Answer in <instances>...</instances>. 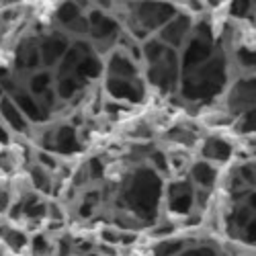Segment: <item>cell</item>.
<instances>
[{
    "mask_svg": "<svg viewBox=\"0 0 256 256\" xmlns=\"http://www.w3.org/2000/svg\"><path fill=\"white\" fill-rule=\"evenodd\" d=\"M148 160H150V168L154 170L156 174H166L168 172V154L162 150H152L148 154Z\"/></svg>",
    "mask_w": 256,
    "mask_h": 256,
    "instance_id": "cell-29",
    "label": "cell"
},
{
    "mask_svg": "<svg viewBox=\"0 0 256 256\" xmlns=\"http://www.w3.org/2000/svg\"><path fill=\"white\" fill-rule=\"evenodd\" d=\"M16 64H18V68L23 66V70H37L41 64L39 44H35V41H25V44L18 48Z\"/></svg>",
    "mask_w": 256,
    "mask_h": 256,
    "instance_id": "cell-18",
    "label": "cell"
},
{
    "mask_svg": "<svg viewBox=\"0 0 256 256\" xmlns=\"http://www.w3.org/2000/svg\"><path fill=\"white\" fill-rule=\"evenodd\" d=\"M82 256H100V254H96V252H90V254H82Z\"/></svg>",
    "mask_w": 256,
    "mask_h": 256,
    "instance_id": "cell-36",
    "label": "cell"
},
{
    "mask_svg": "<svg viewBox=\"0 0 256 256\" xmlns=\"http://www.w3.org/2000/svg\"><path fill=\"white\" fill-rule=\"evenodd\" d=\"M106 78H119V80H134L140 78V68L138 62L127 54L125 50H117L111 54L109 62H106Z\"/></svg>",
    "mask_w": 256,
    "mask_h": 256,
    "instance_id": "cell-12",
    "label": "cell"
},
{
    "mask_svg": "<svg viewBox=\"0 0 256 256\" xmlns=\"http://www.w3.org/2000/svg\"><path fill=\"white\" fill-rule=\"evenodd\" d=\"M82 88H84V82H80L74 74L62 76V78H58V84H56V96H60L62 100H70Z\"/></svg>",
    "mask_w": 256,
    "mask_h": 256,
    "instance_id": "cell-24",
    "label": "cell"
},
{
    "mask_svg": "<svg viewBox=\"0 0 256 256\" xmlns=\"http://www.w3.org/2000/svg\"><path fill=\"white\" fill-rule=\"evenodd\" d=\"M254 12H256V8H254Z\"/></svg>",
    "mask_w": 256,
    "mask_h": 256,
    "instance_id": "cell-39",
    "label": "cell"
},
{
    "mask_svg": "<svg viewBox=\"0 0 256 256\" xmlns=\"http://www.w3.org/2000/svg\"><path fill=\"white\" fill-rule=\"evenodd\" d=\"M52 82H54V76L50 70H41V72H35L31 74L29 78V84H27V92L33 94L35 98L44 96L46 92L52 90Z\"/></svg>",
    "mask_w": 256,
    "mask_h": 256,
    "instance_id": "cell-21",
    "label": "cell"
},
{
    "mask_svg": "<svg viewBox=\"0 0 256 256\" xmlns=\"http://www.w3.org/2000/svg\"><path fill=\"white\" fill-rule=\"evenodd\" d=\"M0 121L16 134H29V130H31V123L27 121V117L20 113V109L14 104V100L6 94L2 96V100H0Z\"/></svg>",
    "mask_w": 256,
    "mask_h": 256,
    "instance_id": "cell-15",
    "label": "cell"
},
{
    "mask_svg": "<svg viewBox=\"0 0 256 256\" xmlns=\"http://www.w3.org/2000/svg\"><path fill=\"white\" fill-rule=\"evenodd\" d=\"M6 142H8V132H6L4 123L0 121V144H6Z\"/></svg>",
    "mask_w": 256,
    "mask_h": 256,
    "instance_id": "cell-35",
    "label": "cell"
},
{
    "mask_svg": "<svg viewBox=\"0 0 256 256\" xmlns=\"http://www.w3.org/2000/svg\"><path fill=\"white\" fill-rule=\"evenodd\" d=\"M184 248H186V240L184 238H166V240H160L152 248L150 256H178Z\"/></svg>",
    "mask_w": 256,
    "mask_h": 256,
    "instance_id": "cell-26",
    "label": "cell"
},
{
    "mask_svg": "<svg viewBox=\"0 0 256 256\" xmlns=\"http://www.w3.org/2000/svg\"><path fill=\"white\" fill-rule=\"evenodd\" d=\"M70 50V37L64 31H54L44 37V41L39 44V54H41V64L46 68H54V64L62 62V58L66 56Z\"/></svg>",
    "mask_w": 256,
    "mask_h": 256,
    "instance_id": "cell-11",
    "label": "cell"
},
{
    "mask_svg": "<svg viewBox=\"0 0 256 256\" xmlns=\"http://www.w3.org/2000/svg\"><path fill=\"white\" fill-rule=\"evenodd\" d=\"M48 150L54 154H64V156H70L74 152H80V140H78V134L74 127L70 125H62L58 127L56 132L50 134V142L46 144Z\"/></svg>",
    "mask_w": 256,
    "mask_h": 256,
    "instance_id": "cell-13",
    "label": "cell"
},
{
    "mask_svg": "<svg viewBox=\"0 0 256 256\" xmlns=\"http://www.w3.org/2000/svg\"><path fill=\"white\" fill-rule=\"evenodd\" d=\"M106 94L117 102H132L140 104L146 98V86L140 78L134 80H119V78H106L104 82Z\"/></svg>",
    "mask_w": 256,
    "mask_h": 256,
    "instance_id": "cell-9",
    "label": "cell"
},
{
    "mask_svg": "<svg viewBox=\"0 0 256 256\" xmlns=\"http://www.w3.org/2000/svg\"><path fill=\"white\" fill-rule=\"evenodd\" d=\"M244 244H252V246H256V218L240 232V236H238Z\"/></svg>",
    "mask_w": 256,
    "mask_h": 256,
    "instance_id": "cell-34",
    "label": "cell"
},
{
    "mask_svg": "<svg viewBox=\"0 0 256 256\" xmlns=\"http://www.w3.org/2000/svg\"><path fill=\"white\" fill-rule=\"evenodd\" d=\"M193 27H195V20H193V14L190 12H176V16L170 20V23H166L160 31H158V39L162 41V44L170 50H182L186 46V41L190 39V35H193Z\"/></svg>",
    "mask_w": 256,
    "mask_h": 256,
    "instance_id": "cell-7",
    "label": "cell"
},
{
    "mask_svg": "<svg viewBox=\"0 0 256 256\" xmlns=\"http://www.w3.org/2000/svg\"><path fill=\"white\" fill-rule=\"evenodd\" d=\"M164 199L162 176L156 174L150 166H140L121 190V203L142 224L156 216L158 205Z\"/></svg>",
    "mask_w": 256,
    "mask_h": 256,
    "instance_id": "cell-1",
    "label": "cell"
},
{
    "mask_svg": "<svg viewBox=\"0 0 256 256\" xmlns=\"http://www.w3.org/2000/svg\"><path fill=\"white\" fill-rule=\"evenodd\" d=\"M164 201L170 216L184 220L195 211V186L184 178L170 180L164 186Z\"/></svg>",
    "mask_w": 256,
    "mask_h": 256,
    "instance_id": "cell-5",
    "label": "cell"
},
{
    "mask_svg": "<svg viewBox=\"0 0 256 256\" xmlns=\"http://www.w3.org/2000/svg\"><path fill=\"white\" fill-rule=\"evenodd\" d=\"M234 152H236L234 146L222 136H207L205 140H201V148H199L201 160L213 166L228 164L234 158Z\"/></svg>",
    "mask_w": 256,
    "mask_h": 256,
    "instance_id": "cell-10",
    "label": "cell"
},
{
    "mask_svg": "<svg viewBox=\"0 0 256 256\" xmlns=\"http://www.w3.org/2000/svg\"><path fill=\"white\" fill-rule=\"evenodd\" d=\"M254 220V213L250 211V207L244 203V199H240L236 205H234L232 213H230V230L236 228L238 232V236H240V232Z\"/></svg>",
    "mask_w": 256,
    "mask_h": 256,
    "instance_id": "cell-22",
    "label": "cell"
},
{
    "mask_svg": "<svg viewBox=\"0 0 256 256\" xmlns=\"http://www.w3.org/2000/svg\"><path fill=\"white\" fill-rule=\"evenodd\" d=\"M2 96H4V90H2V86H0V100H2Z\"/></svg>",
    "mask_w": 256,
    "mask_h": 256,
    "instance_id": "cell-37",
    "label": "cell"
},
{
    "mask_svg": "<svg viewBox=\"0 0 256 256\" xmlns=\"http://www.w3.org/2000/svg\"><path fill=\"white\" fill-rule=\"evenodd\" d=\"M31 178H33V184L39 190H44V193H50V190H52V172H48V170L41 168L39 164H33Z\"/></svg>",
    "mask_w": 256,
    "mask_h": 256,
    "instance_id": "cell-28",
    "label": "cell"
},
{
    "mask_svg": "<svg viewBox=\"0 0 256 256\" xmlns=\"http://www.w3.org/2000/svg\"><path fill=\"white\" fill-rule=\"evenodd\" d=\"M166 140L170 144H174L178 148H193L199 144V136L197 132H193L190 127H184V125H178V127H172V130L166 132Z\"/></svg>",
    "mask_w": 256,
    "mask_h": 256,
    "instance_id": "cell-19",
    "label": "cell"
},
{
    "mask_svg": "<svg viewBox=\"0 0 256 256\" xmlns=\"http://www.w3.org/2000/svg\"><path fill=\"white\" fill-rule=\"evenodd\" d=\"M84 16V12H82V8H80V4H76V2H66V4H60L58 8H56V20L64 27V29H70L74 23H78V20Z\"/></svg>",
    "mask_w": 256,
    "mask_h": 256,
    "instance_id": "cell-20",
    "label": "cell"
},
{
    "mask_svg": "<svg viewBox=\"0 0 256 256\" xmlns=\"http://www.w3.org/2000/svg\"><path fill=\"white\" fill-rule=\"evenodd\" d=\"M234 62L238 64V68L244 70L246 76H254L256 74V48H236L234 52Z\"/></svg>",
    "mask_w": 256,
    "mask_h": 256,
    "instance_id": "cell-23",
    "label": "cell"
},
{
    "mask_svg": "<svg viewBox=\"0 0 256 256\" xmlns=\"http://www.w3.org/2000/svg\"><path fill=\"white\" fill-rule=\"evenodd\" d=\"M254 186H256V178H254Z\"/></svg>",
    "mask_w": 256,
    "mask_h": 256,
    "instance_id": "cell-38",
    "label": "cell"
},
{
    "mask_svg": "<svg viewBox=\"0 0 256 256\" xmlns=\"http://www.w3.org/2000/svg\"><path fill=\"white\" fill-rule=\"evenodd\" d=\"M218 178H220L218 166H213L209 162L197 160L188 168V180L197 190H211L213 186L218 184Z\"/></svg>",
    "mask_w": 256,
    "mask_h": 256,
    "instance_id": "cell-14",
    "label": "cell"
},
{
    "mask_svg": "<svg viewBox=\"0 0 256 256\" xmlns=\"http://www.w3.org/2000/svg\"><path fill=\"white\" fill-rule=\"evenodd\" d=\"M84 168H86V174H88V178H90V180L102 178V174H104V164H102L98 158H90V160H88V164L84 166Z\"/></svg>",
    "mask_w": 256,
    "mask_h": 256,
    "instance_id": "cell-32",
    "label": "cell"
},
{
    "mask_svg": "<svg viewBox=\"0 0 256 256\" xmlns=\"http://www.w3.org/2000/svg\"><path fill=\"white\" fill-rule=\"evenodd\" d=\"M10 98L14 100V104L20 109V113H23L27 117L29 123H35V121H41L44 119V111H41V106H39V100L29 94L27 90H16L14 94H10Z\"/></svg>",
    "mask_w": 256,
    "mask_h": 256,
    "instance_id": "cell-16",
    "label": "cell"
},
{
    "mask_svg": "<svg viewBox=\"0 0 256 256\" xmlns=\"http://www.w3.org/2000/svg\"><path fill=\"white\" fill-rule=\"evenodd\" d=\"M130 25H132V35L146 41L150 39V33H158L166 23H170L176 12V4H166V2H136L130 4Z\"/></svg>",
    "mask_w": 256,
    "mask_h": 256,
    "instance_id": "cell-3",
    "label": "cell"
},
{
    "mask_svg": "<svg viewBox=\"0 0 256 256\" xmlns=\"http://www.w3.org/2000/svg\"><path fill=\"white\" fill-rule=\"evenodd\" d=\"M228 113L232 119L240 117L242 113L256 109V74L254 76H242L230 86L228 98H226Z\"/></svg>",
    "mask_w": 256,
    "mask_h": 256,
    "instance_id": "cell-6",
    "label": "cell"
},
{
    "mask_svg": "<svg viewBox=\"0 0 256 256\" xmlns=\"http://www.w3.org/2000/svg\"><path fill=\"white\" fill-rule=\"evenodd\" d=\"M0 238H2V242L12 252H20V250H25V246H29L27 234L16 228H0Z\"/></svg>",
    "mask_w": 256,
    "mask_h": 256,
    "instance_id": "cell-25",
    "label": "cell"
},
{
    "mask_svg": "<svg viewBox=\"0 0 256 256\" xmlns=\"http://www.w3.org/2000/svg\"><path fill=\"white\" fill-rule=\"evenodd\" d=\"M228 84V60L216 54L201 68L180 78V94L190 102H203L218 96Z\"/></svg>",
    "mask_w": 256,
    "mask_h": 256,
    "instance_id": "cell-2",
    "label": "cell"
},
{
    "mask_svg": "<svg viewBox=\"0 0 256 256\" xmlns=\"http://www.w3.org/2000/svg\"><path fill=\"white\" fill-rule=\"evenodd\" d=\"M256 4L248 2V0H236V2L230 4V14L234 18H248L252 12H254Z\"/></svg>",
    "mask_w": 256,
    "mask_h": 256,
    "instance_id": "cell-30",
    "label": "cell"
},
{
    "mask_svg": "<svg viewBox=\"0 0 256 256\" xmlns=\"http://www.w3.org/2000/svg\"><path fill=\"white\" fill-rule=\"evenodd\" d=\"M178 256H220V254H218V250L213 248V246H201V244H197V246L184 248Z\"/></svg>",
    "mask_w": 256,
    "mask_h": 256,
    "instance_id": "cell-31",
    "label": "cell"
},
{
    "mask_svg": "<svg viewBox=\"0 0 256 256\" xmlns=\"http://www.w3.org/2000/svg\"><path fill=\"white\" fill-rule=\"evenodd\" d=\"M234 127L240 136H256V109H250L234 119Z\"/></svg>",
    "mask_w": 256,
    "mask_h": 256,
    "instance_id": "cell-27",
    "label": "cell"
},
{
    "mask_svg": "<svg viewBox=\"0 0 256 256\" xmlns=\"http://www.w3.org/2000/svg\"><path fill=\"white\" fill-rule=\"evenodd\" d=\"M102 62L98 60V56L94 54V52H90V54H86L82 60H80V64L76 66V70H74V76L80 80V82H84V80H92V78H98L100 74H102Z\"/></svg>",
    "mask_w": 256,
    "mask_h": 256,
    "instance_id": "cell-17",
    "label": "cell"
},
{
    "mask_svg": "<svg viewBox=\"0 0 256 256\" xmlns=\"http://www.w3.org/2000/svg\"><path fill=\"white\" fill-rule=\"evenodd\" d=\"M174 232H176V230H174V224H172V222H166V224L156 226V230L150 232V236L158 238V242H160V240H166V238H172Z\"/></svg>",
    "mask_w": 256,
    "mask_h": 256,
    "instance_id": "cell-33",
    "label": "cell"
},
{
    "mask_svg": "<svg viewBox=\"0 0 256 256\" xmlns=\"http://www.w3.org/2000/svg\"><path fill=\"white\" fill-rule=\"evenodd\" d=\"M180 58L178 52L168 50L158 62L148 66V82L162 92H172L180 86Z\"/></svg>",
    "mask_w": 256,
    "mask_h": 256,
    "instance_id": "cell-4",
    "label": "cell"
},
{
    "mask_svg": "<svg viewBox=\"0 0 256 256\" xmlns=\"http://www.w3.org/2000/svg\"><path fill=\"white\" fill-rule=\"evenodd\" d=\"M86 20H88V33H90L92 41H96V44H104V46L117 41V37L121 33V25H119L117 18L102 12L100 8H94L86 16Z\"/></svg>",
    "mask_w": 256,
    "mask_h": 256,
    "instance_id": "cell-8",
    "label": "cell"
}]
</instances>
